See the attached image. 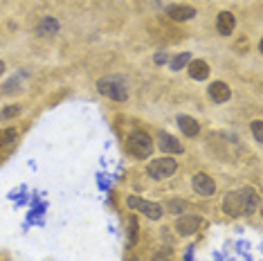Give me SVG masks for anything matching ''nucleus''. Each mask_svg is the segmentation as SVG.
<instances>
[{
	"mask_svg": "<svg viewBox=\"0 0 263 261\" xmlns=\"http://www.w3.org/2000/svg\"><path fill=\"white\" fill-rule=\"evenodd\" d=\"M128 261H137V259H135V257H130V259H128Z\"/></svg>",
	"mask_w": 263,
	"mask_h": 261,
	"instance_id": "obj_23",
	"label": "nucleus"
},
{
	"mask_svg": "<svg viewBox=\"0 0 263 261\" xmlns=\"http://www.w3.org/2000/svg\"><path fill=\"white\" fill-rule=\"evenodd\" d=\"M202 225V216L198 214H182L176 221V232L180 236H194Z\"/></svg>",
	"mask_w": 263,
	"mask_h": 261,
	"instance_id": "obj_6",
	"label": "nucleus"
},
{
	"mask_svg": "<svg viewBox=\"0 0 263 261\" xmlns=\"http://www.w3.org/2000/svg\"><path fill=\"white\" fill-rule=\"evenodd\" d=\"M97 90L99 95L112 99V102H126L128 99V84L122 74H110L97 81Z\"/></svg>",
	"mask_w": 263,
	"mask_h": 261,
	"instance_id": "obj_2",
	"label": "nucleus"
},
{
	"mask_svg": "<svg viewBox=\"0 0 263 261\" xmlns=\"http://www.w3.org/2000/svg\"><path fill=\"white\" fill-rule=\"evenodd\" d=\"M16 135H18V130H16V128H3V130H0V149L9 146L11 142L16 140Z\"/></svg>",
	"mask_w": 263,
	"mask_h": 261,
	"instance_id": "obj_17",
	"label": "nucleus"
},
{
	"mask_svg": "<svg viewBox=\"0 0 263 261\" xmlns=\"http://www.w3.org/2000/svg\"><path fill=\"white\" fill-rule=\"evenodd\" d=\"M21 104H11V106H5L3 110H0V122H7V120H14V117L21 115Z\"/></svg>",
	"mask_w": 263,
	"mask_h": 261,
	"instance_id": "obj_16",
	"label": "nucleus"
},
{
	"mask_svg": "<svg viewBox=\"0 0 263 261\" xmlns=\"http://www.w3.org/2000/svg\"><path fill=\"white\" fill-rule=\"evenodd\" d=\"M191 187H194V192L198 194V196H214L216 194V182H214V178L212 176H207V174H194V178H191Z\"/></svg>",
	"mask_w": 263,
	"mask_h": 261,
	"instance_id": "obj_7",
	"label": "nucleus"
},
{
	"mask_svg": "<svg viewBox=\"0 0 263 261\" xmlns=\"http://www.w3.org/2000/svg\"><path fill=\"white\" fill-rule=\"evenodd\" d=\"M178 128H180L187 138H196V135L200 133L198 120H194L191 115H178Z\"/></svg>",
	"mask_w": 263,
	"mask_h": 261,
	"instance_id": "obj_13",
	"label": "nucleus"
},
{
	"mask_svg": "<svg viewBox=\"0 0 263 261\" xmlns=\"http://www.w3.org/2000/svg\"><path fill=\"white\" fill-rule=\"evenodd\" d=\"M189 61H191V54H189V52H180V54H176V57L169 59V68L173 70V72H178V70L187 68Z\"/></svg>",
	"mask_w": 263,
	"mask_h": 261,
	"instance_id": "obj_15",
	"label": "nucleus"
},
{
	"mask_svg": "<svg viewBox=\"0 0 263 261\" xmlns=\"http://www.w3.org/2000/svg\"><path fill=\"white\" fill-rule=\"evenodd\" d=\"M137 239V221H135V216H130L128 218V246H133Z\"/></svg>",
	"mask_w": 263,
	"mask_h": 261,
	"instance_id": "obj_19",
	"label": "nucleus"
},
{
	"mask_svg": "<svg viewBox=\"0 0 263 261\" xmlns=\"http://www.w3.org/2000/svg\"><path fill=\"white\" fill-rule=\"evenodd\" d=\"M126 207L133 212H140V214H144L148 221H160L164 214L162 205L155 203V200H146L142 198V196H128L126 198Z\"/></svg>",
	"mask_w": 263,
	"mask_h": 261,
	"instance_id": "obj_4",
	"label": "nucleus"
},
{
	"mask_svg": "<svg viewBox=\"0 0 263 261\" xmlns=\"http://www.w3.org/2000/svg\"><path fill=\"white\" fill-rule=\"evenodd\" d=\"M187 68H189V77L196 81H205L209 77V65H207V61H202V59H191L187 63Z\"/></svg>",
	"mask_w": 263,
	"mask_h": 261,
	"instance_id": "obj_12",
	"label": "nucleus"
},
{
	"mask_svg": "<svg viewBox=\"0 0 263 261\" xmlns=\"http://www.w3.org/2000/svg\"><path fill=\"white\" fill-rule=\"evenodd\" d=\"M158 151H162V153H184L182 149V144H180V140L176 138V135H171V133H166V130H158Z\"/></svg>",
	"mask_w": 263,
	"mask_h": 261,
	"instance_id": "obj_8",
	"label": "nucleus"
},
{
	"mask_svg": "<svg viewBox=\"0 0 263 261\" xmlns=\"http://www.w3.org/2000/svg\"><path fill=\"white\" fill-rule=\"evenodd\" d=\"M216 29L220 36H232L236 29V18L232 11H220V14L216 16Z\"/></svg>",
	"mask_w": 263,
	"mask_h": 261,
	"instance_id": "obj_10",
	"label": "nucleus"
},
{
	"mask_svg": "<svg viewBox=\"0 0 263 261\" xmlns=\"http://www.w3.org/2000/svg\"><path fill=\"white\" fill-rule=\"evenodd\" d=\"M57 32H59V21L52 18V16H47V18H43V21L39 23L36 34H39L41 39H50V36H54Z\"/></svg>",
	"mask_w": 263,
	"mask_h": 261,
	"instance_id": "obj_14",
	"label": "nucleus"
},
{
	"mask_svg": "<svg viewBox=\"0 0 263 261\" xmlns=\"http://www.w3.org/2000/svg\"><path fill=\"white\" fill-rule=\"evenodd\" d=\"M184 200H169V205H166V210L171 212V214H180V212L184 210Z\"/></svg>",
	"mask_w": 263,
	"mask_h": 261,
	"instance_id": "obj_20",
	"label": "nucleus"
},
{
	"mask_svg": "<svg viewBox=\"0 0 263 261\" xmlns=\"http://www.w3.org/2000/svg\"><path fill=\"white\" fill-rule=\"evenodd\" d=\"M261 198L256 194L254 187H241L234 192H227L223 198V212L230 218H243V216H252L259 207Z\"/></svg>",
	"mask_w": 263,
	"mask_h": 261,
	"instance_id": "obj_1",
	"label": "nucleus"
},
{
	"mask_svg": "<svg viewBox=\"0 0 263 261\" xmlns=\"http://www.w3.org/2000/svg\"><path fill=\"white\" fill-rule=\"evenodd\" d=\"M250 130H252V138L256 140V144H261V142H263V122L254 120L252 124H250Z\"/></svg>",
	"mask_w": 263,
	"mask_h": 261,
	"instance_id": "obj_18",
	"label": "nucleus"
},
{
	"mask_svg": "<svg viewBox=\"0 0 263 261\" xmlns=\"http://www.w3.org/2000/svg\"><path fill=\"white\" fill-rule=\"evenodd\" d=\"M153 61L158 63V65H162V63H169V54H166V52H155Z\"/></svg>",
	"mask_w": 263,
	"mask_h": 261,
	"instance_id": "obj_21",
	"label": "nucleus"
},
{
	"mask_svg": "<svg viewBox=\"0 0 263 261\" xmlns=\"http://www.w3.org/2000/svg\"><path fill=\"white\" fill-rule=\"evenodd\" d=\"M176 171H178V162L169 156L151 160L146 167V174H148V178H153V180H166V178H171Z\"/></svg>",
	"mask_w": 263,
	"mask_h": 261,
	"instance_id": "obj_5",
	"label": "nucleus"
},
{
	"mask_svg": "<svg viewBox=\"0 0 263 261\" xmlns=\"http://www.w3.org/2000/svg\"><path fill=\"white\" fill-rule=\"evenodd\" d=\"M126 149L128 153L133 158L137 160H146L148 156L153 153V140H151V135L146 133V130H133V133L126 138Z\"/></svg>",
	"mask_w": 263,
	"mask_h": 261,
	"instance_id": "obj_3",
	"label": "nucleus"
},
{
	"mask_svg": "<svg viewBox=\"0 0 263 261\" xmlns=\"http://www.w3.org/2000/svg\"><path fill=\"white\" fill-rule=\"evenodd\" d=\"M3 74H5V61L0 59V77H3Z\"/></svg>",
	"mask_w": 263,
	"mask_h": 261,
	"instance_id": "obj_22",
	"label": "nucleus"
},
{
	"mask_svg": "<svg viewBox=\"0 0 263 261\" xmlns=\"http://www.w3.org/2000/svg\"><path fill=\"white\" fill-rule=\"evenodd\" d=\"M166 16L176 23H184V21H191L196 16V9L194 7H187V5H169L166 7Z\"/></svg>",
	"mask_w": 263,
	"mask_h": 261,
	"instance_id": "obj_11",
	"label": "nucleus"
},
{
	"mask_svg": "<svg viewBox=\"0 0 263 261\" xmlns=\"http://www.w3.org/2000/svg\"><path fill=\"white\" fill-rule=\"evenodd\" d=\"M207 95L214 104H225V102H230V97H232V88L227 86L225 81H212L207 88Z\"/></svg>",
	"mask_w": 263,
	"mask_h": 261,
	"instance_id": "obj_9",
	"label": "nucleus"
}]
</instances>
